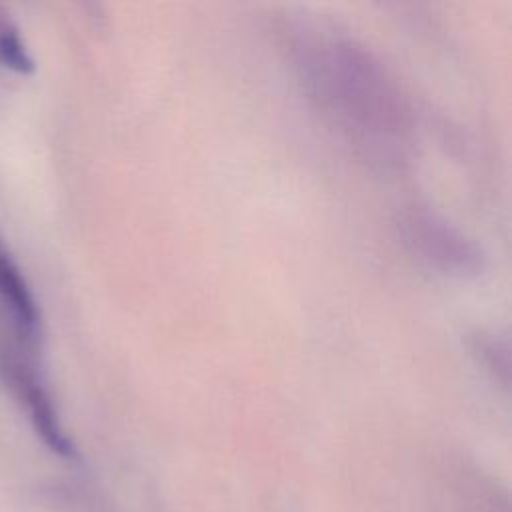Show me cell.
Listing matches in <instances>:
<instances>
[{"label": "cell", "mask_w": 512, "mask_h": 512, "mask_svg": "<svg viewBox=\"0 0 512 512\" xmlns=\"http://www.w3.org/2000/svg\"><path fill=\"white\" fill-rule=\"evenodd\" d=\"M0 66L18 74L34 70V58L30 56L18 26L0 8Z\"/></svg>", "instance_id": "cell-3"}, {"label": "cell", "mask_w": 512, "mask_h": 512, "mask_svg": "<svg viewBox=\"0 0 512 512\" xmlns=\"http://www.w3.org/2000/svg\"><path fill=\"white\" fill-rule=\"evenodd\" d=\"M0 308L10 320L14 332L28 344H36L40 336V310L32 296V290L18 268V264L12 260V256L6 252V248L0 244Z\"/></svg>", "instance_id": "cell-2"}, {"label": "cell", "mask_w": 512, "mask_h": 512, "mask_svg": "<svg viewBox=\"0 0 512 512\" xmlns=\"http://www.w3.org/2000/svg\"><path fill=\"white\" fill-rule=\"evenodd\" d=\"M0 376L18 402L26 408L28 418L42 442L62 458H74V444L66 436L52 398L34 366L12 348H0Z\"/></svg>", "instance_id": "cell-1"}]
</instances>
